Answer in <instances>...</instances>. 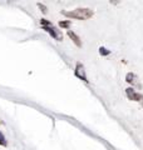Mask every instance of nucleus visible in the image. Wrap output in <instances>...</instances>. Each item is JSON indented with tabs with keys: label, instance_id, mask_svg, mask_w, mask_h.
Here are the masks:
<instances>
[{
	"label": "nucleus",
	"instance_id": "nucleus-3",
	"mask_svg": "<svg viewBox=\"0 0 143 150\" xmlns=\"http://www.w3.org/2000/svg\"><path fill=\"white\" fill-rule=\"evenodd\" d=\"M43 29H44L48 34H50V36H53L55 40H58V41L63 40V34H61V31L56 29L53 24L49 25V26H43Z\"/></svg>",
	"mask_w": 143,
	"mask_h": 150
},
{
	"label": "nucleus",
	"instance_id": "nucleus-6",
	"mask_svg": "<svg viewBox=\"0 0 143 150\" xmlns=\"http://www.w3.org/2000/svg\"><path fill=\"white\" fill-rule=\"evenodd\" d=\"M68 36L72 39V41L78 46V48H82V41H80V38L75 34L74 31H72V30H68Z\"/></svg>",
	"mask_w": 143,
	"mask_h": 150
},
{
	"label": "nucleus",
	"instance_id": "nucleus-7",
	"mask_svg": "<svg viewBox=\"0 0 143 150\" xmlns=\"http://www.w3.org/2000/svg\"><path fill=\"white\" fill-rule=\"evenodd\" d=\"M59 26L63 28V29H68L70 26V20H65V21H60L59 23Z\"/></svg>",
	"mask_w": 143,
	"mask_h": 150
},
{
	"label": "nucleus",
	"instance_id": "nucleus-2",
	"mask_svg": "<svg viewBox=\"0 0 143 150\" xmlns=\"http://www.w3.org/2000/svg\"><path fill=\"white\" fill-rule=\"evenodd\" d=\"M126 95H127V98H128L129 100L141 103L142 106H143V95H142L141 93H137V91L134 90V89L128 88V89H126Z\"/></svg>",
	"mask_w": 143,
	"mask_h": 150
},
{
	"label": "nucleus",
	"instance_id": "nucleus-8",
	"mask_svg": "<svg viewBox=\"0 0 143 150\" xmlns=\"http://www.w3.org/2000/svg\"><path fill=\"white\" fill-rule=\"evenodd\" d=\"M99 54L101 55H109L111 51H109L108 49H106V48H103V46H101V48H99Z\"/></svg>",
	"mask_w": 143,
	"mask_h": 150
},
{
	"label": "nucleus",
	"instance_id": "nucleus-10",
	"mask_svg": "<svg viewBox=\"0 0 143 150\" xmlns=\"http://www.w3.org/2000/svg\"><path fill=\"white\" fill-rule=\"evenodd\" d=\"M0 145H3V146H6V140H5V137H4V134L0 131Z\"/></svg>",
	"mask_w": 143,
	"mask_h": 150
},
{
	"label": "nucleus",
	"instance_id": "nucleus-1",
	"mask_svg": "<svg viewBox=\"0 0 143 150\" xmlns=\"http://www.w3.org/2000/svg\"><path fill=\"white\" fill-rule=\"evenodd\" d=\"M64 16L72 18V19H78V20H87V19L93 16V10L88 8H78L72 11H61Z\"/></svg>",
	"mask_w": 143,
	"mask_h": 150
},
{
	"label": "nucleus",
	"instance_id": "nucleus-4",
	"mask_svg": "<svg viewBox=\"0 0 143 150\" xmlns=\"http://www.w3.org/2000/svg\"><path fill=\"white\" fill-rule=\"evenodd\" d=\"M74 74L75 76L79 78L80 80H83L85 83H88V78H87V74H85V69H84V65L82 63H77L75 65V70H74Z\"/></svg>",
	"mask_w": 143,
	"mask_h": 150
},
{
	"label": "nucleus",
	"instance_id": "nucleus-11",
	"mask_svg": "<svg viewBox=\"0 0 143 150\" xmlns=\"http://www.w3.org/2000/svg\"><path fill=\"white\" fill-rule=\"evenodd\" d=\"M40 24H41V26H49V25H51V23L49 20H46V19H41Z\"/></svg>",
	"mask_w": 143,
	"mask_h": 150
},
{
	"label": "nucleus",
	"instance_id": "nucleus-5",
	"mask_svg": "<svg viewBox=\"0 0 143 150\" xmlns=\"http://www.w3.org/2000/svg\"><path fill=\"white\" fill-rule=\"evenodd\" d=\"M126 80H127V83H129L131 85H133V88H138V89L142 88L139 80H138V76L134 73H128L126 75Z\"/></svg>",
	"mask_w": 143,
	"mask_h": 150
},
{
	"label": "nucleus",
	"instance_id": "nucleus-9",
	"mask_svg": "<svg viewBox=\"0 0 143 150\" xmlns=\"http://www.w3.org/2000/svg\"><path fill=\"white\" fill-rule=\"evenodd\" d=\"M38 8L40 9V11H41L43 14H46V13H48V9H46V6L44 5V4H41V3H38Z\"/></svg>",
	"mask_w": 143,
	"mask_h": 150
}]
</instances>
